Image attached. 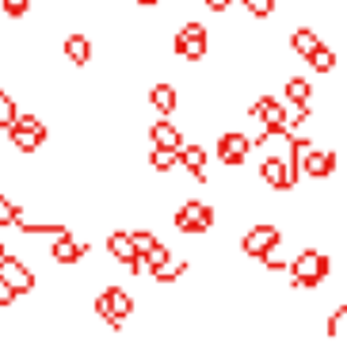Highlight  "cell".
<instances>
[{"mask_svg":"<svg viewBox=\"0 0 347 355\" xmlns=\"http://www.w3.org/2000/svg\"><path fill=\"white\" fill-rule=\"evenodd\" d=\"M248 115L256 119V123H263V134H271V138H278V134H286L283 130V123H286V107H283V100H275V96H260V100L248 107ZM290 138V134H286Z\"/></svg>","mask_w":347,"mask_h":355,"instance_id":"obj_7","label":"cell"},{"mask_svg":"<svg viewBox=\"0 0 347 355\" xmlns=\"http://www.w3.org/2000/svg\"><path fill=\"white\" fill-rule=\"evenodd\" d=\"M344 321H347V306H336L332 317H328V336H339V324Z\"/></svg>","mask_w":347,"mask_h":355,"instance_id":"obj_28","label":"cell"},{"mask_svg":"<svg viewBox=\"0 0 347 355\" xmlns=\"http://www.w3.org/2000/svg\"><path fill=\"white\" fill-rule=\"evenodd\" d=\"M317 46H321V35H317L313 27H298V31L290 35V50L301 58V62H309V54H313Z\"/></svg>","mask_w":347,"mask_h":355,"instance_id":"obj_19","label":"cell"},{"mask_svg":"<svg viewBox=\"0 0 347 355\" xmlns=\"http://www.w3.org/2000/svg\"><path fill=\"white\" fill-rule=\"evenodd\" d=\"M298 172H305V176H313V180L332 176V172H336V149H317V146H313L305 157H301Z\"/></svg>","mask_w":347,"mask_h":355,"instance_id":"obj_11","label":"cell"},{"mask_svg":"<svg viewBox=\"0 0 347 355\" xmlns=\"http://www.w3.org/2000/svg\"><path fill=\"white\" fill-rule=\"evenodd\" d=\"M16 100H12L4 88H0V130H12V123H16Z\"/></svg>","mask_w":347,"mask_h":355,"instance_id":"obj_25","label":"cell"},{"mask_svg":"<svg viewBox=\"0 0 347 355\" xmlns=\"http://www.w3.org/2000/svg\"><path fill=\"white\" fill-rule=\"evenodd\" d=\"M107 252H111V260L115 263H130L134 260V245H130V230H115V233H107Z\"/></svg>","mask_w":347,"mask_h":355,"instance_id":"obj_17","label":"cell"},{"mask_svg":"<svg viewBox=\"0 0 347 355\" xmlns=\"http://www.w3.org/2000/svg\"><path fill=\"white\" fill-rule=\"evenodd\" d=\"M0 12L8 19H24L31 12V0H0Z\"/></svg>","mask_w":347,"mask_h":355,"instance_id":"obj_27","label":"cell"},{"mask_svg":"<svg viewBox=\"0 0 347 355\" xmlns=\"http://www.w3.org/2000/svg\"><path fill=\"white\" fill-rule=\"evenodd\" d=\"M88 252H92V245H88V241H77V237H73V230L62 233V237H54V248H50L54 263H62V268H69V263H80Z\"/></svg>","mask_w":347,"mask_h":355,"instance_id":"obj_9","label":"cell"},{"mask_svg":"<svg viewBox=\"0 0 347 355\" xmlns=\"http://www.w3.org/2000/svg\"><path fill=\"white\" fill-rule=\"evenodd\" d=\"M206 8H210V12H229L233 0H206Z\"/></svg>","mask_w":347,"mask_h":355,"instance_id":"obj_30","label":"cell"},{"mask_svg":"<svg viewBox=\"0 0 347 355\" xmlns=\"http://www.w3.org/2000/svg\"><path fill=\"white\" fill-rule=\"evenodd\" d=\"M0 256H4V241H0Z\"/></svg>","mask_w":347,"mask_h":355,"instance_id":"obj_32","label":"cell"},{"mask_svg":"<svg viewBox=\"0 0 347 355\" xmlns=\"http://www.w3.org/2000/svg\"><path fill=\"white\" fill-rule=\"evenodd\" d=\"M0 279L8 283V291L16 294V298H19V294H31L35 286H39V275H35L19 256H8V252L0 256Z\"/></svg>","mask_w":347,"mask_h":355,"instance_id":"obj_6","label":"cell"},{"mask_svg":"<svg viewBox=\"0 0 347 355\" xmlns=\"http://www.w3.org/2000/svg\"><path fill=\"white\" fill-rule=\"evenodd\" d=\"M130 245H134V256H141V260H149V256L161 248V237H157L153 230H130Z\"/></svg>","mask_w":347,"mask_h":355,"instance_id":"obj_21","label":"cell"},{"mask_svg":"<svg viewBox=\"0 0 347 355\" xmlns=\"http://www.w3.org/2000/svg\"><path fill=\"white\" fill-rule=\"evenodd\" d=\"M328 271H332L328 256L317 252V248H305V252L290 263V286H294V291H317Z\"/></svg>","mask_w":347,"mask_h":355,"instance_id":"obj_1","label":"cell"},{"mask_svg":"<svg viewBox=\"0 0 347 355\" xmlns=\"http://www.w3.org/2000/svg\"><path fill=\"white\" fill-rule=\"evenodd\" d=\"M217 161L222 164H229V168H240V164L248 161V153H252V138L248 134H240V130H225L222 138H217Z\"/></svg>","mask_w":347,"mask_h":355,"instance_id":"obj_8","label":"cell"},{"mask_svg":"<svg viewBox=\"0 0 347 355\" xmlns=\"http://www.w3.org/2000/svg\"><path fill=\"white\" fill-rule=\"evenodd\" d=\"M19 218H24V202L8 199V195H0V230H4V225H16Z\"/></svg>","mask_w":347,"mask_h":355,"instance_id":"obj_24","label":"cell"},{"mask_svg":"<svg viewBox=\"0 0 347 355\" xmlns=\"http://www.w3.org/2000/svg\"><path fill=\"white\" fill-rule=\"evenodd\" d=\"M309 69L321 73V77H324V73H332V69H336V50H332L328 42H321V46L309 54Z\"/></svg>","mask_w":347,"mask_h":355,"instance_id":"obj_22","label":"cell"},{"mask_svg":"<svg viewBox=\"0 0 347 355\" xmlns=\"http://www.w3.org/2000/svg\"><path fill=\"white\" fill-rule=\"evenodd\" d=\"M187 268H191V260H184V256H168V260H164L161 268H153L149 275H153L157 283H176V279L187 275Z\"/></svg>","mask_w":347,"mask_h":355,"instance_id":"obj_18","label":"cell"},{"mask_svg":"<svg viewBox=\"0 0 347 355\" xmlns=\"http://www.w3.org/2000/svg\"><path fill=\"white\" fill-rule=\"evenodd\" d=\"M12 302H16V294H12V291H8V283L0 279V309H8Z\"/></svg>","mask_w":347,"mask_h":355,"instance_id":"obj_29","label":"cell"},{"mask_svg":"<svg viewBox=\"0 0 347 355\" xmlns=\"http://www.w3.org/2000/svg\"><path fill=\"white\" fill-rule=\"evenodd\" d=\"M8 138H12V146H16L19 153H39V149H42V141H46V134H35V130H24V126H16V123H12Z\"/></svg>","mask_w":347,"mask_h":355,"instance_id":"obj_20","label":"cell"},{"mask_svg":"<svg viewBox=\"0 0 347 355\" xmlns=\"http://www.w3.org/2000/svg\"><path fill=\"white\" fill-rule=\"evenodd\" d=\"M141 8H157V4H161V0H138Z\"/></svg>","mask_w":347,"mask_h":355,"instance_id":"obj_31","label":"cell"},{"mask_svg":"<svg viewBox=\"0 0 347 355\" xmlns=\"http://www.w3.org/2000/svg\"><path fill=\"white\" fill-rule=\"evenodd\" d=\"M92 309H96V317H100L107 329L118 332V329H123V321L134 313V298H130V291H126V286H107V291L96 294Z\"/></svg>","mask_w":347,"mask_h":355,"instance_id":"obj_2","label":"cell"},{"mask_svg":"<svg viewBox=\"0 0 347 355\" xmlns=\"http://www.w3.org/2000/svg\"><path fill=\"white\" fill-rule=\"evenodd\" d=\"M149 168L153 172H172V168H179V157H176V149H153L149 153Z\"/></svg>","mask_w":347,"mask_h":355,"instance_id":"obj_23","label":"cell"},{"mask_svg":"<svg viewBox=\"0 0 347 355\" xmlns=\"http://www.w3.org/2000/svg\"><path fill=\"white\" fill-rule=\"evenodd\" d=\"M214 207L210 202H202V199H187V202H179V210L172 214V222H176V230L184 233V237H191V233H210L214 230Z\"/></svg>","mask_w":347,"mask_h":355,"instance_id":"obj_3","label":"cell"},{"mask_svg":"<svg viewBox=\"0 0 347 355\" xmlns=\"http://www.w3.org/2000/svg\"><path fill=\"white\" fill-rule=\"evenodd\" d=\"M149 141H153V149H179V146H184V134H179L176 123L157 119V123L149 126Z\"/></svg>","mask_w":347,"mask_h":355,"instance_id":"obj_13","label":"cell"},{"mask_svg":"<svg viewBox=\"0 0 347 355\" xmlns=\"http://www.w3.org/2000/svg\"><path fill=\"white\" fill-rule=\"evenodd\" d=\"M283 96L290 107H301V103H313V80L309 77H290L283 85Z\"/></svg>","mask_w":347,"mask_h":355,"instance_id":"obj_16","label":"cell"},{"mask_svg":"<svg viewBox=\"0 0 347 355\" xmlns=\"http://www.w3.org/2000/svg\"><path fill=\"white\" fill-rule=\"evenodd\" d=\"M240 4H244V12L252 19H271L275 16V0H240Z\"/></svg>","mask_w":347,"mask_h":355,"instance_id":"obj_26","label":"cell"},{"mask_svg":"<svg viewBox=\"0 0 347 355\" xmlns=\"http://www.w3.org/2000/svg\"><path fill=\"white\" fill-rule=\"evenodd\" d=\"M149 103H153V111H161V119H168L172 111H176L179 96H176V88H172L168 80H157V85L149 88Z\"/></svg>","mask_w":347,"mask_h":355,"instance_id":"obj_14","label":"cell"},{"mask_svg":"<svg viewBox=\"0 0 347 355\" xmlns=\"http://www.w3.org/2000/svg\"><path fill=\"white\" fill-rule=\"evenodd\" d=\"M65 58H69V65H88L92 62V39L88 35H65Z\"/></svg>","mask_w":347,"mask_h":355,"instance_id":"obj_15","label":"cell"},{"mask_svg":"<svg viewBox=\"0 0 347 355\" xmlns=\"http://www.w3.org/2000/svg\"><path fill=\"white\" fill-rule=\"evenodd\" d=\"M278 245H283V230L271 225V222L252 225V230H244V237H240V252L252 256V260H263V256L275 252Z\"/></svg>","mask_w":347,"mask_h":355,"instance_id":"obj_4","label":"cell"},{"mask_svg":"<svg viewBox=\"0 0 347 355\" xmlns=\"http://www.w3.org/2000/svg\"><path fill=\"white\" fill-rule=\"evenodd\" d=\"M172 50H176L184 62H202V58H206V27H202L199 19H187V24L176 31Z\"/></svg>","mask_w":347,"mask_h":355,"instance_id":"obj_5","label":"cell"},{"mask_svg":"<svg viewBox=\"0 0 347 355\" xmlns=\"http://www.w3.org/2000/svg\"><path fill=\"white\" fill-rule=\"evenodd\" d=\"M260 176L267 187H275V191H294V184H298V172H290V164L283 161V157H267V161L260 164Z\"/></svg>","mask_w":347,"mask_h":355,"instance_id":"obj_10","label":"cell"},{"mask_svg":"<svg viewBox=\"0 0 347 355\" xmlns=\"http://www.w3.org/2000/svg\"><path fill=\"white\" fill-rule=\"evenodd\" d=\"M179 157V168H187L199 184H206V149L199 146V141H184V146L176 149Z\"/></svg>","mask_w":347,"mask_h":355,"instance_id":"obj_12","label":"cell"}]
</instances>
